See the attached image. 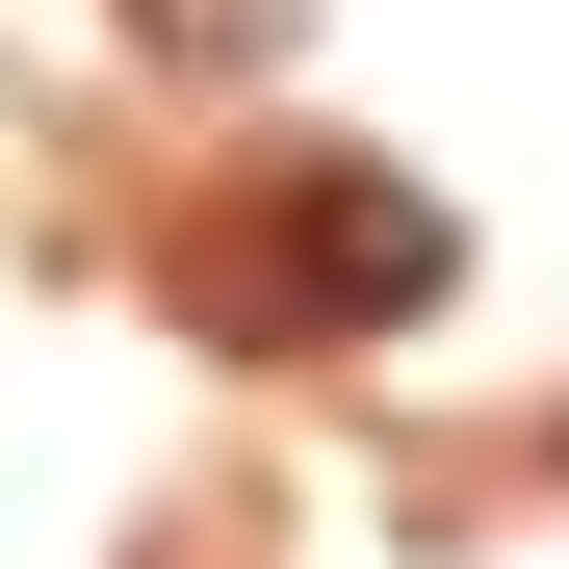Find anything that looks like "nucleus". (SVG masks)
<instances>
[{
  "label": "nucleus",
  "mask_w": 569,
  "mask_h": 569,
  "mask_svg": "<svg viewBox=\"0 0 569 569\" xmlns=\"http://www.w3.org/2000/svg\"><path fill=\"white\" fill-rule=\"evenodd\" d=\"M284 311H337V337L440 311V208L415 181H311V208H284Z\"/></svg>",
  "instance_id": "nucleus-1"
}]
</instances>
